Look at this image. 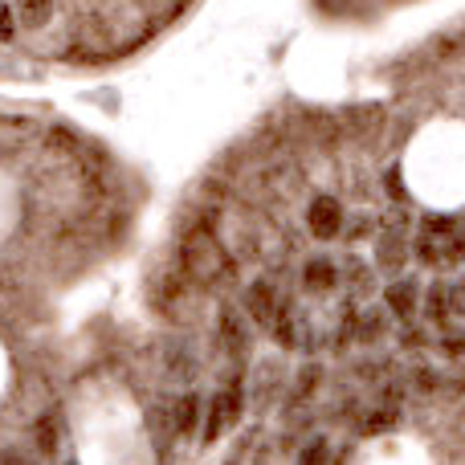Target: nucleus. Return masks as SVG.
I'll list each match as a JSON object with an SVG mask.
<instances>
[{"label": "nucleus", "mask_w": 465, "mask_h": 465, "mask_svg": "<svg viewBox=\"0 0 465 465\" xmlns=\"http://www.w3.org/2000/svg\"><path fill=\"white\" fill-rule=\"evenodd\" d=\"M180 270L196 282V286H229L237 278L225 241L213 232V225H193L188 237L180 241Z\"/></svg>", "instance_id": "nucleus-1"}, {"label": "nucleus", "mask_w": 465, "mask_h": 465, "mask_svg": "<svg viewBox=\"0 0 465 465\" xmlns=\"http://www.w3.org/2000/svg\"><path fill=\"white\" fill-rule=\"evenodd\" d=\"M241 409H245V401H241V380L232 376L209 404V429H204V441L213 445L221 433H229V429L241 420Z\"/></svg>", "instance_id": "nucleus-2"}, {"label": "nucleus", "mask_w": 465, "mask_h": 465, "mask_svg": "<svg viewBox=\"0 0 465 465\" xmlns=\"http://www.w3.org/2000/svg\"><path fill=\"white\" fill-rule=\"evenodd\" d=\"M404 221H401V213H388V221H384V232H380V241H376V265L384 273H401V265L409 262V237H404Z\"/></svg>", "instance_id": "nucleus-3"}, {"label": "nucleus", "mask_w": 465, "mask_h": 465, "mask_svg": "<svg viewBox=\"0 0 465 465\" xmlns=\"http://www.w3.org/2000/svg\"><path fill=\"white\" fill-rule=\"evenodd\" d=\"M282 306L286 302L278 298V286H273L270 278H257L253 286L245 290V314H249V322H257V327H273Z\"/></svg>", "instance_id": "nucleus-4"}, {"label": "nucleus", "mask_w": 465, "mask_h": 465, "mask_svg": "<svg viewBox=\"0 0 465 465\" xmlns=\"http://www.w3.org/2000/svg\"><path fill=\"white\" fill-rule=\"evenodd\" d=\"M306 225H311V232L319 241H331V237H339L343 232V204L335 201V196H314L311 201V209H306Z\"/></svg>", "instance_id": "nucleus-5"}, {"label": "nucleus", "mask_w": 465, "mask_h": 465, "mask_svg": "<svg viewBox=\"0 0 465 465\" xmlns=\"http://www.w3.org/2000/svg\"><path fill=\"white\" fill-rule=\"evenodd\" d=\"M217 347L225 355H241L249 347V314L232 311V306H221L217 319Z\"/></svg>", "instance_id": "nucleus-6"}, {"label": "nucleus", "mask_w": 465, "mask_h": 465, "mask_svg": "<svg viewBox=\"0 0 465 465\" xmlns=\"http://www.w3.org/2000/svg\"><path fill=\"white\" fill-rule=\"evenodd\" d=\"M384 306H388V314H396V319H404V322L417 319V306H420V286H417V278H396V282H388V286H384Z\"/></svg>", "instance_id": "nucleus-7"}, {"label": "nucleus", "mask_w": 465, "mask_h": 465, "mask_svg": "<svg viewBox=\"0 0 465 465\" xmlns=\"http://www.w3.org/2000/svg\"><path fill=\"white\" fill-rule=\"evenodd\" d=\"M196 420H201V396H196V392L180 396V401L172 404V429H176L180 437H193Z\"/></svg>", "instance_id": "nucleus-8"}, {"label": "nucleus", "mask_w": 465, "mask_h": 465, "mask_svg": "<svg viewBox=\"0 0 465 465\" xmlns=\"http://www.w3.org/2000/svg\"><path fill=\"white\" fill-rule=\"evenodd\" d=\"M302 282L306 290H331L339 282V270L331 257H311V262L302 265Z\"/></svg>", "instance_id": "nucleus-9"}, {"label": "nucleus", "mask_w": 465, "mask_h": 465, "mask_svg": "<svg viewBox=\"0 0 465 465\" xmlns=\"http://www.w3.org/2000/svg\"><path fill=\"white\" fill-rule=\"evenodd\" d=\"M388 335V314L380 311H363L360 319H355V343H380V339Z\"/></svg>", "instance_id": "nucleus-10"}, {"label": "nucleus", "mask_w": 465, "mask_h": 465, "mask_svg": "<svg viewBox=\"0 0 465 465\" xmlns=\"http://www.w3.org/2000/svg\"><path fill=\"white\" fill-rule=\"evenodd\" d=\"M54 16V0H16V21L25 29H45Z\"/></svg>", "instance_id": "nucleus-11"}, {"label": "nucleus", "mask_w": 465, "mask_h": 465, "mask_svg": "<svg viewBox=\"0 0 465 465\" xmlns=\"http://www.w3.org/2000/svg\"><path fill=\"white\" fill-rule=\"evenodd\" d=\"M33 437H37V450L45 453H57V445H62V417L57 412H45V417L37 420V429H33Z\"/></svg>", "instance_id": "nucleus-12"}, {"label": "nucleus", "mask_w": 465, "mask_h": 465, "mask_svg": "<svg viewBox=\"0 0 465 465\" xmlns=\"http://www.w3.org/2000/svg\"><path fill=\"white\" fill-rule=\"evenodd\" d=\"M425 314H429V322L453 319V311H450V282H433V286H429V294H425Z\"/></svg>", "instance_id": "nucleus-13"}, {"label": "nucleus", "mask_w": 465, "mask_h": 465, "mask_svg": "<svg viewBox=\"0 0 465 465\" xmlns=\"http://www.w3.org/2000/svg\"><path fill=\"white\" fill-rule=\"evenodd\" d=\"M347 278H355V294H368L371 290V270L363 257H347Z\"/></svg>", "instance_id": "nucleus-14"}, {"label": "nucleus", "mask_w": 465, "mask_h": 465, "mask_svg": "<svg viewBox=\"0 0 465 465\" xmlns=\"http://www.w3.org/2000/svg\"><path fill=\"white\" fill-rule=\"evenodd\" d=\"M396 404H388V409H376L368 420H363V433H380V429H392L396 425Z\"/></svg>", "instance_id": "nucleus-15"}, {"label": "nucleus", "mask_w": 465, "mask_h": 465, "mask_svg": "<svg viewBox=\"0 0 465 465\" xmlns=\"http://www.w3.org/2000/svg\"><path fill=\"white\" fill-rule=\"evenodd\" d=\"M450 311H453V319H465V273L450 282Z\"/></svg>", "instance_id": "nucleus-16"}, {"label": "nucleus", "mask_w": 465, "mask_h": 465, "mask_svg": "<svg viewBox=\"0 0 465 465\" xmlns=\"http://www.w3.org/2000/svg\"><path fill=\"white\" fill-rule=\"evenodd\" d=\"M327 458H331V450H327V441L319 437V441L306 445V453H302V461L298 465H327Z\"/></svg>", "instance_id": "nucleus-17"}, {"label": "nucleus", "mask_w": 465, "mask_h": 465, "mask_svg": "<svg viewBox=\"0 0 465 465\" xmlns=\"http://www.w3.org/2000/svg\"><path fill=\"white\" fill-rule=\"evenodd\" d=\"M441 351L450 355V360H465V331H458V335H445L441 339Z\"/></svg>", "instance_id": "nucleus-18"}, {"label": "nucleus", "mask_w": 465, "mask_h": 465, "mask_svg": "<svg viewBox=\"0 0 465 465\" xmlns=\"http://www.w3.org/2000/svg\"><path fill=\"white\" fill-rule=\"evenodd\" d=\"M13 33H16V25H13V8L0 5V41H13Z\"/></svg>", "instance_id": "nucleus-19"}, {"label": "nucleus", "mask_w": 465, "mask_h": 465, "mask_svg": "<svg viewBox=\"0 0 465 465\" xmlns=\"http://www.w3.org/2000/svg\"><path fill=\"white\" fill-rule=\"evenodd\" d=\"M401 339H404V347H412V351H417V347H425V331H412V327H409Z\"/></svg>", "instance_id": "nucleus-20"}, {"label": "nucleus", "mask_w": 465, "mask_h": 465, "mask_svg": "<svg viewBox=\"0 0 465 465\" xmlns=\"http://www.w3.org/2000/svg\"><path fill=\"white\" fill-rule=\"evenodd\" d=\"M16 465H21V461H16Z\"/></svg>", "instance_id": "nucleus-21"}]
</instances>
